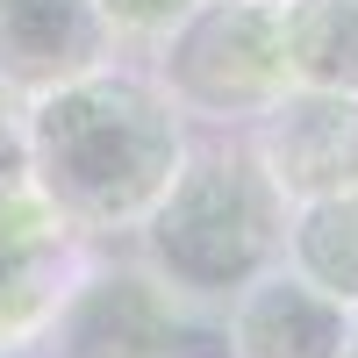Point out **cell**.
Here are the masks:
<instances>
[{"label": "cell", "mask_w": 358, "mask_h": 358, "mask_svg": "<svg viewBox=\"0 0 358 358\" xmlns=\"http://www.w3.org/2000/svg\"><path fill=\"white\" fill-rule=\"evenodd\" d=\"M194 322L201 315L179 301L136 251L129 258L94 251L79 287H72V301L57 308L43 351L50 358H179Z\"/></svg>", "instance_id": "277c9868"}, {"label": "cell", "mask_w": 358, "mask_h": 358, "mask_svg": "<svg viewBox=\"0 0 358 358\" xmlns=\"http://www.w3.org/2000/svg\"><path fill=\"white\" fill-rule=\"evenodd\" d=\"M187 143L194 122L172 108L151 65L108 57L29 101V179L86 244L136 236L187 165Z\"/></svg>", "instance_id": "6da1fadb"}, {"label": "cell", "mask_w": 358, "mask_h": 358, "mask_svg": "<svg viewBox=\"0 0 358 358\" xmlns=\"http://www.w3.org/2000/svg\"><path fill=\"white\" fill-rule=\"evenodd\" d=\"M244 136H251L258 165L273 172V187L287 201H315V194L358 187V94L287 86Z\"/></svg>", "instance_id": "8992f818"}, {"label": "cell", "mask_w": 358, "mask_h": 358, "mask_svg": "<svg viewBox=\"0 0 358 358\" xmlns=\"http://www.w3.org/2000/svg\"><path fill=\"white\" fill-rule=\"evenodd\" d=\"M294 201L273 187L244 129H215L187 143V165L165 201L136 222V258L187 301L201 322H215L236 287H251L265 265L287 258Z\"/></svg>", "instance_id": "7a4b0ae2"}, {"label": "cell", "mask_w": 358, "mask_h": 358, "mask_svg": "<svg viewBox=\"0 0 358 358\" xmlns=\"http://www.w3.org/2000/svg\"><path fill=\"white\" fill-rule=\"evenodd\" d=\"M215 330H222V358H344L351 308H337L280 258L222 301Z\"/></svg>", "instance_id": "52a82bcc"}, {"label": "cell", "mask_w": 358, "mask_h": 358, "mask_svg": "<svg viewBox=\"0 0 358 358\" xmlns=\"http://www.w3.org/2000/svg\"><path fill=\"white\" fill-rule=\"evenodd\" d=\"M94 8H101V22H108L115 50H143V57H151L172 29L187 22L194 0H94Z\"/></svg>", "instance_id": "8fae6325"}, {"label": "cell", "mask_w": 358, "mask_h": 358, "mask_svg": "<svg viewBox=\"0 0 358 358\" xmlns=\"http://www.w3.org/2000/svg\"><path fill=\"white\" fill-rule=\"evenodd\" d=\"M287 265L308 287H322L337 308L358 315V187L294 201V215H287Z\"/></svg>", "instance_id": "9c48e42d"}, {"label": "cell", "mask_w": 358, "mask_h": 358, "mask_svg": "<svg viewBox=\"0 0 358 358\" xmlns=\"http://www.w3.org/2000/svg\"><path fill=\"white\" fill-rule=\"evenodd\" d=\"M29 179V101L0 86V187Z\"/></svg>", "instance_id": "7c38bea8"}, {"label": "cell", "mask_w": 358, "mask_h": 358, "mask_svg": "<svg viewBox=\"0 0 358 358\" xmlns=\"http://www.w3.org/2000/svg\"><path fill=\"white\" fill-rule=\"evenodd\" d=\"M94 251L101 244H86L57 215L36 179L0 187V358L43 351L57 308L72 301V287H79Z\"/></svg>", "instance_id": "5b68a950"}, {"label": "cell", "mask_w": 358, "mask_h": 358, "mask_svg": "<svg viewBox=\"0 0 358 358\" xmlns=\"http://www.w3.org/2000/svg\"><path fill=\"white\" fill-rule=\"evenodd\" d=\"M122 57L94 0H0V86L22 101Z\"/></svg>", "instance_id": "ba28073f"}, {"label": "cell", "mask_w": 358, "mask_h": 358, "mask_svg": "<svg viewBox=\"0 0 358 358\" xmlns=\"http://www.w3.org/2000/svg\"><path fill=\"white\" fill-rule=\"evenodd\" d=\"M151 79L194 129H251L287 72V0H194L187 22L151 50Z\"/></svg>", "instance_id": "3957f363"}, {"label": "cell", "mask_w": 358, "mask_h": 358, "mask_svg": "<svg viewBox=\"0 0 358 358\" xmlns=\"http://www.w3.org/2000/svg\"><path fill=\"white\" fill-rule=\"evenodd\" d=\"M344 358H358V315H351V330H344Z\"/></svg>", "instance_id": "4fadbf2b"}, {"label": "cell", "mask_w": 358, "mask_h": 358, "mask_svg": "<svg viewBox=\"0 0 358 358\" xmlns=\"http://www.w3.org/2000/svg\"><path fill=\"white\" fill-rule=\"evenodd\" d=\"M287 72L294 86L358 94V0H287Z\"/></svg>", "instance_id": "30bf717a"}]
</instances>
